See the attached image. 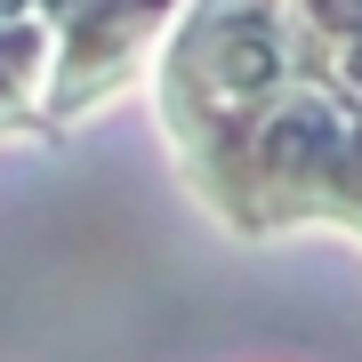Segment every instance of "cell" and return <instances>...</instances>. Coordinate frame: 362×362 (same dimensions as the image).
Segmentation results:
<instances>
[{
    "instance_id": "cell-1",
    "label": "cell",
    "mask_w": 362,
    "mask_h": 362,
    "mask_svg": "<svg viewBox=\"0 0 362 362\" xmlns=\"http://www.w3.org/2000/svg\"><path fill=\"white\" fill-rule=\"evenodd\" d=\"M314 57L322 40L298 25L290 0H185L161 33V73H153L161 129L185 177L218 161Z\"/></svg>"
}]
</instances>
